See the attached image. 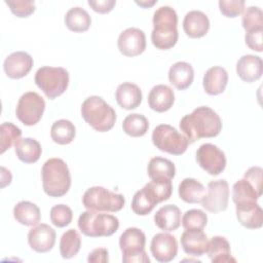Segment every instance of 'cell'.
Listing matches in <instances>:
<instances>
[{
	"label": "cell",
	"instance_id": "42",
	"mask_svg": "<svg viewBox=\"0 0 263 263\" xmlns=\"http://www.w3.org/2000/svg\"><path fill=\"white\" fill-rule=\"evenodd\" d=\"M219 9L226 17H236L245 10L243 0H220Z\"/></svg>",
	"mask_w": 263,
	"mask_h": 263
},
{
	"label": "cell",
	"instance_id": "6",
	"mask_svg": "<svg viewBox=\"0 0 263 263\" xmlns=\"http://www.w3.org/2000/svg\"><path fill=\"white\" fill-rule=\"evenodd\" d=\"M79 230L88 237L111 236L119 228V220L111 214L85 211L78 218Z\"/></svg>",
	"mask_w": 263,
	"mask_h": 263
},
{
	"label": "cell",
	"instance_id": "31",
	"mask_svg": "<svg viewBox=\"0 0 263 263\" xmlns=\"http://www.w3.org/2000/svg\"><path fill=\"white\" fill-rule=\"evenodd\" d=\"M13 217L22 225L35 226L41 220V213L38 205L31 201L23 200L14 205Z\"/></svg>",
	"mask_w": 263,
	"mask_h": 263
},
{
	"label": "cell",
	"instance_id": "9",
	"mask_svg": "<svg viewBox=\"0 0 263 263\" xmlns=\"http://www.w3.org/2000/svg\"><path fill=\"white\" fill-rule=\"evenodd\" d=\"M146 235L137 227L126 228L119 237L123 263H150L145 251Z\"/></svg>",
	"mask_w": 263,
	"mask_h": 263
},
{
	"label": "cell",
	"instance_id": "23",
	"mask_svg": "<svg viewBox=\"0 0 263 263\" xmlns=\"http://www.w3.org/2000/svg\"><path fill=\"white\" fill-rule=\"evenodd\" d=\"M175 103L174 90L165 84L153 86L148 95V105L156 112L162 113L170 110Z\"/></svg>",
	"mask_w": 263,
	"mask_h": 263
},
{
	"label": "cell",
	"instance_id": "7",
	"mask_svg": "<svg viewBox=\"0 0 263 263\" xmlns=\"http://www.w3.org/2000/svg\"><path fill=\"white\" fill-rule=\"evenodd\" d=\"M35 83L49 99L63 95L69 85V72L63 67L44 66L35 73Z\"/></svg>",
	"mask_w": 263,
	"mask_h": 263
},
{
	"label": "cell",
	"instance_id": "32",
	"mask_svg": "<svg viewBox=\"0 0 263 263\" xmlns=\"http://www.w3.org/2000/svg\"><path fill=\"white\" fill-rule=\"evenodd\" d=\"M64 21L66 27L75 33L85 32L91 25V17L88 12L79 6L70 8L66 12Z\"/></svg>",
	"mask_w": 263,
	"mask_h": 263
},
{
	"label": "cell",
	"instance_id": "13",
	"mask_svg": "<svg viewBox=\"0 0 263 263\" xmlns=\"http://www.w3.org/2000/svg\"><path fill=\"white\" fill-rule=\"evenodd\" d=\"M229 185L224 179L211 181L208 184L206 194L201 200V205L208 212L216 214L223 212L228 206Z\"/></svg>",
	"mask_w": 263,
	"mask_h": 263
},
{
	"label": "cell",
	"instance_id": "28",
	"mask_svg": "<svg viewBox=\"0 0 263 263\" xmlns=\"http://www.w3.org/2000/svg\"><path fill=\"white\" fill-rule=\"evenodd\" d=\"M147 174L153 181H172L176 175V166L170 159L156 156L148 162Z\"/></svg>",
	"mask_w": 263,
	"mask_h": 263
},
{
	"label": "cell",
	"instance_id": "4",
	"mask_svg": "<svg viewBox=\"0 0 263 263\" xmlns=\"http://www.w3.org/2000/svg\"><path fill=\"white\" fill-rule=\"evenodd\" d=\"M173 192L172 181H150L137 191L132 200V210L136 215L146 216L158 203L167 200Z\"/></svg>",
	"mask_w": 263,
	"mask_h": 263
},
{
	"label": "cell",
	"instance_id": "38",
	"mask_svg": "<svg viewBox=\"0 0 263 263\" xmlns=\"http://www.w3.org/2000/svg\"><path fill=\"white\" fill-rule=\"evenodd\" d=\"M242 28L247 32L263 30V13L258 6H249L242 11Z\"/></svg>",
	"mask_w": 263,
	"mask_h": 263
},
{
	"label": "cell",
	"instance_id": "26",
	"mask_svg": "<svg viewBox=\"0 0 263 263\" xmlns=\"http://www.w3.org/2000/svg\"><path fill=\"white\" fill-rule=\"evenodd\" d=\"M194 79L193 67L187 62H177L168 70V80L179 90L188 88Z\"/></svg>",
	"mask_w": 263,
	"mask_h": 263
},
{
	"label": "cell",
	"instance_id": "47",
	"mask_svg": "<svg viewBox=\"0 0 263 263\" xmlns=\"http://www.w3.org/2000/svg\"><path fill=\"white\" fill-rule=\"evenodd\" d=\"M135 2H136L137 5H139L143 8H149V7L153 6L155 3H157V0H151V1H149V0H141V1L136 0Z\"/></svg>",
	"mask_w": 263,
	"mask_h": 263
},
{
	"label": "cell",
	"instance_id": "12",
	"mask_svg": "<svg viewBox=\"0 0 263 263\" xmlns=\"http://www.w3.org/2000/svg\"><path fill=\"white\" fill-rule=\"evenodd\" d=\"M196 161L211 176L220 175L226 167L225 153L218 146L211 143L199 146L196 151Z\"/></svg>",
	"mask_w": 263,
	"mask_h": 263
},
{
	"label": "cell",
	"instance_id": "14",
	"mask_svg": "<svg viewBox=\"0 0 263 263\" xmlns=\"http://www.w3.org/2000/svg\"><path fill=\"white\" fill-rule=\"evenodd\" d=\"M117 47L125 57H136L146 49V36L139 28H127L120 33L117 39Z\"/></svg>",
	"mask_w": 263,
	"mask_h": 263
},
{
	"label": "cell",
	"instance_id": "8",
	"mask_svg": "<svg viewBox=\"0 0 263 263\" xmlns=\"http://www.w3.org/2000/svg\"><path fill=\"white\" fill-rule=\"evenodd\" d=\"M82 204L86 210L115 213L125 204V198L120 193L112 192L102 186L88 188L82 196Z\"/></svg>",
	"mask_w": 263,
	"mask_h": 263
},
{
	"label": "cell",
	"instance_id": "15",
	"mask_svg": "<svg viewBox=\"0 0 263 263\" xmlns=\"http://www.w3.org/2000/svg\"><path fill=\"white\" fill-rule=\"evenodd\" d=\"M150 251L156 261L167 263L173 261L178 254V241L170 233H156L151 239Z\"/></svg>",
	"mask_w": 263,
	"mask_h": 263
},
{
	"label": "cell",
	"instance_id": "44",
	"mask_svg": "<svg viewBox=\"0 0 263 263\" xmlns=\"http://www.w3.org/2000/svg\"><path fill=\"white\" fill-rule=\"evenodd\" d=\"M245 41L250 49L261 52L263 49V30L247 32Z\"/></svg>",
	"mask_w": 263,
	"mask_h": 263
},
{
	"label": "cell",
	"instance_id": "43",
	"mask_svg": "<svg viewBox=\"0 0 263 263\" xmlns=\"http://www.w3.org/2000/svg\"><path fill=\"white\" fill-rule=\"evenodd\" d=\"M243 179L252 184V186L256 189V191L262 195L263 189V170L260 166H252L246 171L243 175Z\"/></svg>",
	"mask_w": 263,
	"mask_h": 263
},
{
	"label": "cell",
	"instance_id": "3",
	"mask_svg": "<svg viewBox=\"0 0 263 263\" xmlns=\"http://www.w3.org/2000/svg\"><path fill=\"white\" fill-rule=\"evenodd\" d=\"M42 187L50 197H62L70 189L71 175L67 163L58 157L47 159L41 168Z\"/></svg>",
	"mask_w": 263,
	"mask_h": 263
},
{
	"label": "cell",
	"instance_id": "17",
	"mask_svg": "<svg viewBox=\"0 0 263 263\" xmlns=\"http://www.w3.org/2000/svg\"><path fill=\"white\" fill-rule=\"evenodd\" d=\"M33 58L25 51H15L10 53L3 63L5 74L11 79L25 77L33 67Z\"/></svg>",
	"mask_w": 263,
	"mask_h": 263
},
{
	"label": "cell",
	"instance_id": "33",
	"mask_svg": "<svg viewBox=\"0 0 263 263\" xmlns=\"http://www.w3.org/2000/svg\"><path fill=\"white\" fill-rule=\"evenodd\" d=\"M76 136L75 125L67 119H59L54 121L50 128L51 140L60 145L70 144Z\"/></svg>",
	"mask_w": 263,
	"mask_h": 263
},
{
	"label": "cell",
	"instance_id": "46",
	"mask_svg": "<svg viewBox=\"0 0 263 263\" xmlns=\"http://www.w3.org/2000/svg\"><path fill=\"white\" fill-rule=\"evenodd\" d=\"M87 261L90 263H107L109 261V252L105 248H97L88 254Z\"/></svg>",
	"mask_w": 263,
	"mask_h": 263
},
{
	"label": "cell",
	"instance_id": "20",
	"mask_svg": "<svg viewBox=\"0 0 263 263\" xmlns=\"http://www.w3.org/2000/svg\"><path fill=\"white\" fill-rule=\"evenodd\" d=\"M183 251L194 257H200L206 253L209 239L202 230H185L181 235Z\"/></svg>",
	"mask_w": 263,
	"mask_h": 263
},
{
	"label": "cell",
	"instance_id": "25",
	"mask_svg": "<svg viewBox=\"0 0 263 263\" xmlns=\"http://www.w3.org/2000/svg\"><path fill=\"white\" fill-rule=\"evenodd\" d=\"M155 225L164 232L175 231L181 224V211L175 204L161 206L154 215Z\"/></svg>",
	"mask_w": 263,
	"mask_h": 263
},
{
	"label": "cell",
	"instance_id": "39",
	"mask_svg": "<svg viewBox=\"0 0 263 263\" xmlns=\"http://www.w3.org/2000/svg\"><path fill=\"white\" fill-rule=\"evenodd\" d=\"M206 223L208 216L199 209L188 210L182 217V225L185 230H202Z\"/></svg>",
	"mask_w": 263,
	"mask_h": 263
},
{
	"label": "cell",
	"instance_id": "40",
	"mask_svg": "<svg viewBox=\"0 0 263 263\" xmlns=\"http://www.w3.org/2000/svg\"><path fill=\"white\" fill-rule=\"evenodd\" d=\"M72 219L73 212L66 204H55L50 209V221L59 228L68 226L72 222Z\"/></svg>",
	"mask_w": 263,
	"mask_h": 263
},
{
	"label": "cell",
	"instance_id": "45",
	"mask_svg": "<svg viewBox=\"0 0 263 263\" xmlns=\"http://www.w3.org/2000/svg\"><path fill=\"white\" fill-rule=\"evenodd\" d=\"M91 9L99 13H108L116 5V0H88Z\"/></svg>",
	"mask_w": 263,
	"mask_h": 263
},
{
	"label": "cell",
	"instance_id": "35",
	"mask_svg": "<svg viewBox=\"0 0 263 263\" xmlns=\"http://www.w3.org/2000/svg\"><path fill=\"white\" fill-rule=\"evenodd\" d=\"M149 128V121L148 119L140 114V113H133L127 115L122 122V129L123 132L134 138L143 137Z\"/></svg>",
	"mask_w": 263,
	"mask_h": 263
},
{
	"label": "cell",
	"instance_id": "10",
	"mask_svg": "<svg viewBox=\"0 0 263 263\" xmlns=\"http://www.w3.org/2000/svg\"><path fill=\"white\" fill-rule=\"evenodd\" d=\"M152 143L160 151L182 155L188 148V139L170 124H159L152 132Z\"/></svg>",
	"mask_w": 263,
	"mask_h": 263
},
{
	"label": "cell",
	"instance_id": "41",
	"mask_svg": "<svg viewBox=\"0 0 263 263\" xmlns=\"http://www.w3.org/2000/svg\"><path fill=\"white\" fill-rule=\"evenodd\" d=\"M10 11L17 17H28L36 9L35 2L32 0H6Z\"/></svg>",
	"mask_w": 263,
	"mask_h": 263
},
{
	"label": "cell",
	"instance_id": "11",
	"mask_svg": "<svg viewBox=\"0 0 263 263\" xmlns=\"http://www.w3.org/2000/svg\"><path fill=\"white\" fill-rule=\"evenodd\" d=\"M44 110V99L35 91H27L18 99L15 115L23 124L32 126L40 121Z\"/></svg>",
	"mask_w": 263,
	"mask_h": 263
},
{
	"label": "cell",
	"instance_id": "24",
	"mask_svg": "<svg viewBox=\"0 0 263 263\" xmlns=\"http://www.w3.org/2000/svg\"><path fill=\"white\" fill-rule=\"evenodd\" d=\"M227 83L228 73L224 68L220 66H214L210 68L203 75V89L210 96H218L222 93L225 90Z\"/></svg>",
	"mask_w": 263,
	"mask_h": 263
},
{
	"label": "cell",
	"instance_id": "18",
	"mask_svg": "<svg viewBox=\"0 0 263 263\" xmlns=\"http://www.w3.org/2000/svg\"><path fill=\"white\" fill-rule=\"evenodd\" d=\"M235 213L238 222L246 228L258 229L263 225V211L257 201L236 203Z\"/></svg>",
	"mask_w": 263,
	"mask_h": 263
},
{
	"label": "cell",
	"instance_id": "37",
	"mask_svg": "<svg viewBox=\"0 0 263 263\" xmlns=\"http://www.w3.org/2000/svg\"><path fill=\"white\" fill-rule=\"evenodd\" d=\"M22 137L20 127L11 122H4L0 127V153L3 154L7 149L14 145Z\"/></svg>",
	"mask_w": 263,
	"mask_h": 263
},
{
	"label": "cell",
	"instance_id": "22",
	"mask_svg": "<svg viewBox=\"0 0 263 263\" xmlns=\"http://www.w3.org/2000/svg\"><path fill=\"white\" fill-rule=\"evenodd\" d=\"M117 104L125 110H134L142 103L143 95L141 88L133 82H123L118 85L115 91Z\"/></svg>",
	"mask_w": 263,
	"mask_h": 263
},
{
	"label": "cell",
	"instance_id": "29",
	"mask_svg": "<svg viewBox=\"0 0 263 263\" xmlns=\"http://www.w3.org/2000/svg\"><path fill=\"white\" fill-rule=\"evenodd\" d=\"M180 198L187 203H200L206 194L205 187L194 178H185L178 188Z\"/></svg>",
	"mask_w": 263,
	"mask_h": 263
},
{
	"label": "cell",
	"instance_id": "19",
	"mask_svg": "<svg viewBox=\"0 0 263 263\" xmlns=\"http://www.w3.org/2000/svg\"><path fill=\"white\" fill-rule=\"evenodd\" d=\"M236 73L245 82H254L263 74L262 59L254 54H245L236 63Z\"/></svg>",
	"mask_w": 263,
	"mask_h": 263
},
{
	"label": "cell",
	"instance_id": "34",
	"mask_svg": "<svg viewBox=\"0 0 263 263\" xmlns=\"http://www.w3.org/2000/svg\"><path fill=\"white\" fill-rule=\"evenodd\" d=\"M81 247V237L75 229H68L60 240V253L63 259L75 257Z\"/></svg>",
	"mask_w": 263,
	"mask_h": 263
},
{
	"label": "cell",
	"instance_id": "21",
	"mask_svg": "<svg viewBox=\"0 0 263 263\" xmlns=\"http://www.w3.org/2000/svg\"><path fill=\"white\" fill-rule=\"evenodd\" d=\"M183 29L185 34L190 38L203 37L209 32L210 20L202 11L191 10L184 16Z\"/></svg>",
	"mask_w": 263,
	"mask_h": 263
},
{
	"label": "cell",
	"instance_id": "1",
	"mask_svg": "<svg viewBox=\"0 0 263 263\" xmlns=\"http://www.w3.org/2000/svg\"><path fill=\"white\" fill-rule=\"evenodd\" d=\"M180 128L189 143L203 138L217 137L222 130V120L212 108L200 106L182 117Z\"/></svg>",
	"mask_w": 263,
	"mask_h": 263
},
{
	"label": "cell",
	"instance_id": "5",
	"mask_svg": "<svg viewBox=\"0 0 263 263\" xmlns=\"http://www.w3.org/2000/svg\"><path fill=\"white\" fill-rule=\"evenodd\" d=\"M80 112L84 121L100 133L110 130L117 118L115 110L99 96H90L85 99Z\"/></svg>",
	"mask_w": 263,
	"mask_h": 263
},
{
	"label": "cell",
	"instance_id": "16",
	"mask_svg": "<svg viewBox=\"0 0 263 263\" xmlns=\"http://www.w3.org/2000/svg\"><path fill=\"white\" fill-rule=\"evenodd\" d=\"M55 231L47 224L41 223L32 227L28 232V243L37 253L49 252L55 243Z\"/></svg>",
	"mask_w": 263,
	"mask_h": 263
},
{
	"label": "cell",
	"instance_id": "27",
	"mask_svg": "<svg viewBox=\"0 0 263 263\" xmlns=\"http://www.w3.org/2000/svg\"><path fill=\"white\" fill-rule=\"evenodd\" d=\"M206 254L213 263L236 262L235 259L231 256L230 243L224 236H213L209 240Z\"/></svg>",
	"mask_w": 263,
	"mask_h": 263
},
{
	"label": "cell",
	"instance_id": "36",
	"mask_svg": "<svg viewBox=\"0 0 263 263\" xmlns=\"http://www.w3.org/2000/svg\"><path fill=\"white\" fill-rule=\"evenodd\" d=\"M260 196L252 184L246 179L236 181L232 186V200L235 204L242 201H257Z\"/></svg>",
	"mask_w": 263,
	"mask_h": 263
},
{
	"label": "cell",
	"instance_id": "2",
	"mask_svg": "<svg viewBox=\"0 0 263 263\" xmlns=\"http://www.w3.org/2000/svg\"><path fill=\"white\" fill-rule=\"evenodd\" d=\"M153 30L151 32V41L153 45L161 50H167L174 47L178 41V15L176 10L164 5L157 8L152 18Z\"/></svg>",
	"mask_w": 263,
	"mask_h": 263
},
{
	"label": "cell",
	"instance_id": "30",
	"mask_svg": "<svg viewBox=\"0 0 263 263\" xmlns=\"http://www.w3.org/2000/svg\"><path fill=\"white\" fill-rule=\"evenodd\" d=\"M14 151L22 162L34 163L39 160L42 148L37 140L33 138H23L14 144Z\"/></svg>",
	"mask_w": 263,
	"mask_h": 263
}]
</instances>
